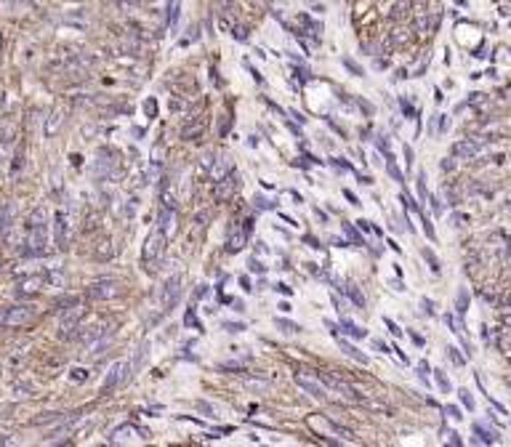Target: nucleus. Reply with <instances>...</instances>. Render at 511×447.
I'll use <instances>...</instances> for the list:
<instances>
[{"label":"nucleus","instance_id":"f257e3e1","mask_svg":"<svg viewBox=\"0 0 511 447\" xmlns=\"http://www.w3.org/2000/svg\"><path fill=\"white\" fill-rule=\"evenodd\" d=\"M27 248L24 256H43L48 248V224H45V210L38 208L27 221Z\"/></svg>","mask_w":511,"mask_h":447},{"label":"nucleus","instance_id":"f03ea898","mask_svg":"<svg viewBox=\"0 0 511 447\" xmlns=\"http://www.w3.org/2000/svg\"><path fill=\"white\" fill-rule=\"evenodd\" d=\"M165 240H168V234L162 232L160 227L149 232V237H147V242H144V250H141V261H144L149 269H152V264L162 256V250H165Z\"/></svg>","mask_w":511,"mask_h":447},{"label":"nucleus","instance_id":"7ed1b4c3","mask_svg":"<svg viewBox=\"0 0 511 447\" xmlns=\"http://www.w3.org/2000/svg\"><path fill=\"white\" fill-rule=\"evenodd\" d=\"M32 317H35V309L27 306V303H19V306H8V309L0 312V325H6V327H21V325L32 322Z\"/></svg>","mask_w":511,"mask_h":447},{"label":"nucleus","instance_id":"20e7f679","mask_svg":"<svg viewBox=\"0 0 511 447\" xmlns=\"http://www.w3.org/2000/svg\"><path fill=\"white\" fill-rule=\"evenodd\" d=\"M309 426L315 429V431L330 434V437H338V439H344V442H352V439H354V434H352L349 429H344V426H338V423H333V421L322 418V415H311V418H309Z\"/></svg>","mask_w":511,"mask_h":447},{"label":"nucleus","instance_id":"39448f33","mask_svg":"<svg viewBox=\"0 0 511 447\" xmlns=\"http://www.w3.org/2000/svg\"><path fill=\"white\" fill-rule=\"evenodd\" d=\"M80 320H83V309H80L77 303H72L69 309H64V312H62V322H59L62 338H69V336H72V333L77 330Z\"/></svg>","mask_w":511,"mask_h":447},{"label":"nucleus","instance_id":"423d86ee","mask_svg":"<svg viewBox=\"0 0 511 447\" xmlns=\"http://www.w3.org/2000/svg\"><path fill=\"white\" fill-rule=\"evenodd\" d=\"M179 296H181V277L176 274V277H171V280L165 282V288H162V293H160V303H162V312H171L173 306H176Z\"/></svg>","mask_w":511,"mask_h":447},{"label":"nucleus","instance_id":"0eeeda50","mask_svg":"<svg viewBox=\"0 0 511 447\" xmlns=\"http://www.w3.org/2000/svg\"><path fill=\"white\" fill-rule=\"evenodd\" d=\"M320 381H322V386H328L330 392H338L341 397H346V399H352V402H359V394L352 389L349 383H344V381H335V378H330V375H325V373H320Z\"/></svg>","mask_w":511,"mask_h":447},{"label":"nucleus","instance_id":"6e6552de","mask_svg":"<svg viewBox=\"0 0 511 447\" xmlns=\"http://www.w3.org/2000/svg\"><path fill=\"white\" fill-rule=\"evenodd\" d=\"M245 237H248L245 227H240V224H232L229 232H226V250H229V253L242 250V245H245Z\"/></svg>","mask_w":511,"mask_h":447},{"label":"nucleus","instance_id":"1a4fd4ad","mask_svg":"<svg viewBox=\"0 0 511 447\" xmlns=\"http://www.w3.org/2000/svg\"><path fill=\"white\" fill-rule=\"evenodd\" d=\"M118 282H112V280H101V282H96V285H91V290H88V296L91 298H99V301H104V298H115L118 296Z\"/></svg>","mask_w":511,"mask_h":447},{"label":"nucleus","instance_id":"9d476101","mask_svg":"<svg viewBox=\"0 0 511 447\" xmlns=\"http://www.w3.org/2000/svg\"><path fill=\"white\" fill-rule=\"evenodd\" d=\"M131 365H123V362H118V365H112L109 368V375L104 378V392L107 389H112V386H118V383H123V381H128L131 378Z\"/></svg>","mask_w":511,"mask_h":447},{"label":"nucleus","instance_id":"9b49d317","mask_svg":"<svg viewBox=\"0 0 511 447\" xmlns=\"http://www.w3.org/2000/svg\"><path fill=\"white\" fill-rule=\"evenodd\" d=\"M138 431L136 426H131V423H125V426H118L112 431V442H118V444H128V442H138L141 437H138Z\"/></svg>","mask_w":511,"mask_h":447},{"label":"nucleus","instance_id":"f8f14e48","mask_svg":"<svg viewBox=\"0 0 511 447\" xmlns=\"http://www.w3.org/2000/svg\"><path fill=\"white\" fill-rule=\"evenodd\" d=\"M237 189V176L235 173H226V179H218L216 181V200H229Z\"/></svg>","mask_w":511,"mask_h":447},{"label":"nucleus","instance_id":"ddd939ff","mask_svg":"<svg viewBox=\"0 0 511 447\" xmlns=\"http://www.w3.org/2000/svg\"><path fill=\"white\" fill-rule=\"evenodd\" d=\"M296 383H298V386H301V389H304L306 394H311V397H315V399H328V394H325V389H322V386H320L317 381L306 378L304 373H296Z\"/></svg>","mask_w":511,"mask_h":447},{"label":"nucleus","instance_id":"4468645a","mask_svg":"<svg viewBox=\"0 0 511 447\" xmlns=\"http://www.w3.org/2000/svg\"><path fill=\"white\" fill-rule=\"evenodd\" d=\"M479 152V141H461V144H452V157L469 160Z\"/></svg>","mask_w":511,"mask_h":447},{"label":"nucleus","instance_id":"2eb2a0df","mask_svg":"<svg viewBox=\"0 0 511 447\" xmlns=\"http://www.w3.org/2000/svg\"><path fill=\"white\" fill-rule=\"evenodd\" d=\"M45 282H48V274H32V277H24L19 282V290L21 293H38Z\"/></svg>","mask_w":511,"mask_h":447},{"label":"nucleus","instance_id":"dca6fc26","mask_svg":"<svg viewBox=\"0 0 511 447\" xmlns=\"http://www.w3.org/2000/svg\"><path fill=\"white\" fill-rule=\"evenodd\" d=\"M62 120H64V112H62V109H53V112H51V117L45 120V136H53L56 131H59Z\"/></svg>","mask_w":511,"mask_h":447},{"label":"nucleus","instance_id":"f3484780","mask_svg":"<svg viewBox=\"0 0 511 447\" xmlns=\"http://www.w3.org/2000/svg\"><path fill=\"white\" fill-rule=\"evenodd\" d=\"M56 245L64 248L67 245V221H64V213H56Z\"/></svg>","mask_w":511,"mask_h":447},{"label":"nucleus","instance_id":"a211bd4d","mask_svg":"<svg viewBox=\"0 0 511 447\" xmlns=\"http://www.w3.org/2000/svg\"><path fill=\"white\" fill-rule=\"evenodd\" d=\"M338 346L344 349V354H349L352 359H357L359 365H367V354H362L357 346H352V344H346V341H338Z\"/></svg>","mask_w":511,"mask_h":447},{"label":"nucleus","instance_id":"6ab92c4d","mask_svg":"<svg viewBox=\"0 0 511 447\" xmlns=\"http://www.w3.org/2000/svg\"><path fill=\"white\" fill-rule=\"evenodd\" d=\"M224 173H232V160H229V157H221V160L216 162V168H213V181L224 179Z\"/></svg>","mask_w":511,"mask_h":447},{"label":"nucleus","instance_id":"aec40b11","mask_svg":"<svg viewBox=\"0 0 511 447\" xmlns=\"http://www.w3.org/2000/svg\"><path fill=\"white\" fill-rule=\"evenodd\" d=\"M274 325L280 327L282 333H290V336H296V333H301V325H296V322H290V320H282V317H277L274 320Z\"/></svg>","mask_w":511,"mask_h":447},{"label":"nucleus","instance_id":"412c9836","mask_svg":"<svg viewBox=\"0 0 511 447\" xmlns=\"http://www.w3.org/2000/svg\"><path fill=\"white\" fill-rule=\"evenodd\" d=\"M160 203H162V208H176V194H173V189H171V184H165V186H162V194H160Z\"/></svg>","mask_w":511,"mask_h":447},{"label":"nucleus","instance_id":"4be33fe9","mask_svg":"<svg viewBox=\"0 0 511 447\" xmlns=\"http://www.w3.org/2000/svg\"><path fill=\"white\" fill-rule=\"evenodd\" d=\"M346 296H349V298H352V301L357 303V306H359V309H362V306H365V298H362V293H359V290H357V285H346Z\"/></svg>","mask_w":511,"mask_h":447},{"label":"nucleus","instance_id":"5701e85b","mask_svg":"<svg viewBox=\"0 0 511 447\" xmlns=\"http://www.w3.org/2000/svg\"><path fill=\"white\" fill-rule=\"evenodd\" d=\"M344 232H346V237H349L354 245H365V240H362V234H359L352 224H344Z\"/></svg>","mask_w":511,"mask_h":447},{"label":"nucleus","instance_id":"b1692460","mask_svg":"<svg viewBox=\"0 0 511 447\" xmlns=\"http://www.w3.org/2000/svg\"><path fill=\"white\" fill-rule=\"evenodd\" d=\"M474 434H477V442H479V439H482V442H487V444H490V442H495V434L485 431V429L479 426V423H474Z\"/></svg>","mask_w":511,"mask_h":447},{"label":"nucleus","instance_id":"393cba45","mask_svg":"<svg viewBox=\"0 0 511 447\" xmlns=\"http://www.w3.org/2000/svg\"><path fill=\"white\" fill-rule=\"evenodd\" d=\"M386 171H389V176H391V179L397 181V184H405V176H402V171H400L397 165H394V160L386 162Z\"/></svg>","mask_w":511,"mask_h":447},{"label":"nucleus","instance_id":"a878e982","mask_svg":"<svg viewBox=\"0 0 511 447\" xmlns=\"http://www.w3.org/2000/svg\"><path fill=\"white\" fill-rule=\"evenodd\" d=\"M456 306H458V317H463V314H466V306H469V296H466V290H461V293H458Z\"/></svg>","mask_w":511,"mask_h":447},{"label":"nucleus","instance_id":"bb28decb","mask_svg":"<svg viewBox=\"0 0 511 447\" xmlns=\"http://www.w3.org/2000/svg\"><path fill=\"white\" fill-rule=\"evenodd\" d=\"M423 258H426V264H429V269H432V272H439V261H437V256L432 253V250H423Z\"/></svg>","mask_w":511,"mask_h":447},{"label":"nucleus","instance_id":"cd10ccee","mask_svg":"<svg viewBox=\"0 0 511 447\" xmlns=\"http://www.w3.org/2000/svg\"><path fill=\"white\" fill-rule=\"evenodd\" d=\"M171 27H176L179 24V0H171Z\"/></svg>","mask_w":511,"mask_h":447},{"label":"nucleus","instance_id":"c85d7f7f","mask_svg":"<svg viewBox=\"0 0 511 447\" xmlns=\"http://www.w3.org/2000/svg\"><path fill=\"white\" fill-rule=\"evenodd\" d=\"M418 192H421V200L429 197V192H426V173L423 171H418Z\"/></svg>","mask_w":511,"mask_h":447},{"label":"nucleus","instance_id":"c756f323","mask_svg":"<svg viewBox=\"0 0 511 447\" xmlns=\"http://www.w3.org/2000/svg\"><path fill=\"white\" fill-rule=\"evenodd\" d=\"M437 383H439V389H442L445 394L450 392V381H447V375H445L442 370H437Z\"/></svg>","mask_w":511,"mask_h":447},{"label":"nucleus","instance_id":"7c9ffc66","mask_svg":"<svg viewBox=\"0 0 511 447\" xmlns=\"http://www.w3.org/2000/svg\"><path fill=\"white\" fill-rule=\"evenodd\" d=\"M447 354H450V359H452V362H456V365H458V368H461V365H463V362H466V357H463V354H458V349H456V346H450V349H447Z\"/></svg>","mask_w":511,"mask_h":447},{"label":"nucleus","instance_id":"2f4dec72","mask_svg":"<svg viewBox=\"0 0 511 447\" xmlns=\"http://www.w3.org/2000/svg\"><path fill=\"white\" fill-rule=\"evenodd\" d=\"M184 325H187V327H197V330H203V327L197 325V320H194V312H192V309L187 312V317H184Z\"/></svg>","mask_w":511,"mask_h":447},{"label":"nucleus","instance_id":"473e14b6","mask_svg":"<svg viewBox=\"0 0 511 447\" xmlns=\"http://www.w3.org/2000/svg\"><path fill=\"white\" fill-rule=\"evenodd\" d=\"M224 330H229V333H240V330H245V325H240V322H224Z\"/></svg>","mask_w":511,"mask_h":447},{"label":"nucleus","instance_id":"72a5a7b5","mask_svg":"<svg viewBox=\"0 0 511 447\" xmlns=\"http://www.w3.org/2000/svg\"><path fill=\"white\" fill-rule=\"evenodd\" d=\"M461 402H463V405H466L469 410L474 407V399H471V394H469V392H461Z\"/></svg>","mask_w":511,"mask_h":447},{"label":"nucleus","instance_id":"f704fd0d","mask_svg":"<svg viewBox=\"0 0 511 447\" xmlns=\"http://www.w3.org/2000/svg\"><path fill=\"white\" fill-rule=\"evenodd\" d=\"M304 242H306V245H309V248H317V250H320V248H322V245H320V242H317V237H311V234H306V237H304Z\"/></svg>","mask_w":511,"mask_h":447},{"label":"nucleus","instance_id":"c9c22d12","mask_svg":"<svg viewBox=\"0 0 511 447\" xmlns=\"http://www.w3.org/2000/svg\"><path fill=\"white\" fill-rule=\"evenodd\" d=\"M445 413H447L450 418H458V421H461V410H458L456 405H450V407H445Z\"/></svg>","mask_w":511,"mask_h":447},{"label":"nucleus","instance_id":"e433bc0d","mask_svg":"<svg viewBox=\"0 0 511 447\" xmlns=\"http://www.w3.org/2000/svg\"><path fill=\"white\" fill-rule=\"evenodd\" d=\"M383 322H386V327H389V333H394V336H402V330H400V327H397V325H394V322L389 320V317H386V320H383Z\"/></svg>","mask_w":511,"mask_h":447},{"label":"nucleus","instance_id":"4c0bfd02","mask_svg":"<svg viewBox=\"0 0 511 447\" xmlns=\"http://www.w3.org/2000/svg\"><path fill=\"white\" fill-rule=\"evenodd\" d=\"M86 378H88V373H86V370H80V368L72 370V381H86Z\"/></svg>","mask_w":511,"mask_h":447},{"label":"nucleus","instance_id":"58836bf2","mask_svg":"<svg viewBox=\"0 0 511 447\" xmlns=\"http://www.w3.org/2000/svg\"><path fill=\"white\" fill-rule=\"evenodd\" d=\"M418 370H421V381H426V375H429V365L421 359V362H418Z\"/></svg>","mask_w":511,"mask_h":447},{"label":"nucleus","instance_id":"ea45409f","mask_svg":"<svg viewBox=\"0 0 511 447\" xmlns=\"http://www.w3.org/2000/svg\"><path fill=\"white\" fill-rule=\"evenodd\" d=\"M344 197H346V200H349V203H352V205H359V200H357V194H352L349 189H344Z\"/></svg>","mask_w":511,"mask_h":447},{"label":"nucleus","instance_id":"a19ab883","mask_svg":"<svg viewBox=\"0 0 511 447\" xmlns=\"http://www.w3.org/2000/svg\"><path fill=\"white\" fill-rule=\"evenodd\" d=\"M325 327H328V330H330L333 336H338V325H333L330 320H325Z\"/></svg>","mask_w":511,"mask_h":447},{"label":"nucleus","instance_id":"79ce46f5","mask_svg":"<svg viewBox=\"0 0 511 447\" xmlns=\"http://www.w3.org/2000/svg\"><path fill=\"white\" fill-rule=\"evenodd\" d=\"M344 64H346V67H349V69H352V72H354V75H362V69H359V67H357L354 62H344Z\"/></svg>","mask_w":511,"mask_h":447},{"label":"nucleus","instance_id":"37998d69","mask_svg":"<svg viewBox=\"0 0 511 447\" xmlns=\"http://www.w3.org/2000/svg\"><path fill=\"white\" fill-rule=\"evenodd\" d=\"M333 165H338L344 171H352V165H349V162H344V160H333Z\"/></svg>","mask_w":511,"mask_h":447},{"label":"nucleus","instance_id":"c03bdc74","mask_svg":"<svg viewBox=\"0 0 511 447\" xmlns=\"http://www.w3.org/2000/svg\"><path fill=\"white\" fill-rule=\"evenodd\" d=\"M405 160H408V165H413V149L405 147Z\"/></svg>","mask_w":511,"mask_h":447},{"label":"nucleus","instance_id":"a18cd8bd","mask_svg":"<svg viewBox=\"0 0 511 447\" xmlns=\"http://www.w3.org/2000/svg\"><path fill=\"white\" fill-rule=\"evenodd\" d=\"M432 208H434V213H442V205H439V200H437V197L432 200Z\"/></svg>","mask_w":511,"mask_h":447},{"label":"nucleus","instance_id":"49530a36","mask_svg":"<svg viewBox=\"0 0 511 447\" xmlns=\"http://www.w3.org/2000/svg\"><path fill=\"white\" fill-rule=\"evenodd\" d=\"M250 269H253V272H264V266H261L259 261H256V258H253V261H250Z\"/></svg>","mask_w":511,"mask_h":447},{"label":"nucleus","instance_id":"de8ad7c7","mask_svg":"<svg viewBox=\"0 0 511 447\" xmlns=\"http://www.w3.org/2000/svg\"><path fill=\"white\" fill-rule=\"evenodd\" d=\"M197 407H200V410H203V413H208V415H211V413H213V410H211V405H208V402H200V405H197Z\"/></svg>","mask_w":511,"mask_h":447},{"label":"nucleus","instance_id":"09e8293b","mask_svg":"<svg viewBox=\"0 0 511 447\" xmlns=\"http://www.w3.org/2000/svg\"><path fill=\"white\" fill-rule=\"evenodd\" d=\"M410 338H413V344H415V346H423V338H421V336H415V333H410Z\"/></svg>","mask_w":511,"mask_h":447},{"label":"nucleus","instance_id":"8fccbe9b","mask_svg":"<svg viewBox=\"0 0 511 447\" xmlns=\"http://www.w3.org/2000/svg\"><path fill=\"white\" fill-rule=\"evenodd\" d=\"M447 437H450V439H447L450 444H461V439H458V434H452V431H450V434H447Z\"/></svg>","mask_w":511,"mask_h":447},{"label":"nucleus","instance_id":"3c124183","mask_svg":"<svg viewBox=\"0 0 511 447\" xmlns=\"http://www.w3.org/2000/svg\"><path fill=\"white\" fill-rule=\"evenodd\" d=\"M147 112H149V115H155V99H149V101H147Z\"/></svg>","mask_w":511,"mask_h":447},{"label":"nucleus","instance_id":"603ef678","mask_svg":"<svg viewBox=\"0 0 511 447\" xmlns=\"http://www.w3.org/2000/svg\"><path fill=\"white\" fill-rule=\"evenodd\" d=\"M423 306H426V312H429V314H434V303H432V301H429V298L423 301Z\"/></svg>","mask_w":511,"mask_h":447},{"label":"nucleus","instance_id":"864d4df0","mask_svg":"<svg viewBox=\"0 0 511 447\" xmlns=\"http://www.w3.org/2000/svg\"><path fill=\"white\" fill-rule=\"evenodd\" d=\"M205 293H208V285H200V288H197V293H194V296L200 298V296H205Z\"/></svg>","mask_w":511,"mask_h":447},{"label":"nucleus","instance_id":"5fc2aeb1","mask_svg":"<svg viewBox=\"0 0 511 447\" xmlns=\"http://www.w3.org/2000/svg\"><path fill=\"white\" fill-rule=\"evenodd\" d=\"M373 346L381 349V351H386V344H383V341H373Z\"/></svg>","mask_w":511,"mask_h":447},{"label":"nucleus","instance_id":"6e6d98bb","mask_svg":"<svg viewBox=\"0 0 511 447\" xmlns=\"http://www.w3.org/2000/svg\"><path fill=\"white\" fill-rule=\"evenodd\" d=\"M0 45H3V38H0Z\"/></svg>","mask_w":511,"mask_h":447}]
</instances>
